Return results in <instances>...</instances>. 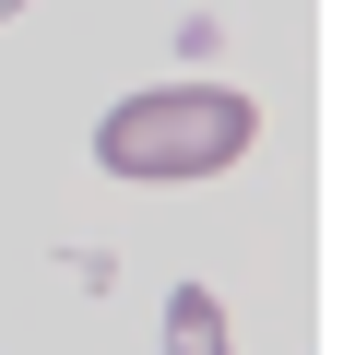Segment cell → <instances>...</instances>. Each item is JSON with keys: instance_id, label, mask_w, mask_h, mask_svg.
Returning <instances> with one entry per match:
<instances>
[{"instance_id": "cell-1", "label": "cell", "mask_w": 355, "mask_h": 355, "mask_svg": "<svg viewBox=\"0 0 355 355\" xmlns=\"http://www.w3.org/2000/svg\"><path fill=\"white\" fill-rule=\"evenodd\" d=\"M261 142V107L237 83H154V95H119L95 119V154L107 178H214Z\"/></svg>"}, {"instance_id": "cell-2", "label": "cell", "mask_w": 355, "mask_h": 355, "mask_svg": "<svg viewBox=\"0 0 355 355\" xmlns=\"http://www.w3.org/2000/svg\"><path fill=\"white\" fill-rule=\"evenodd\" d=\"M166 355H225V308H214L202 284H178V296H166Z\"/></svg>"}, {"instance_id": "cell-3", "label": "cell", "mask_w": 355, "mask_h": 355, "mask_svg": "<svg viewBox=\"0 0 355 355\" xmlns=\"http://www.w3.org/2000/svg\"><path fill=\"white\" fill-rule=\"evenodd\" d=\"M0 12H12V0H0Z\"/></svg>"}]
</instances>
